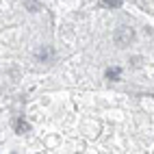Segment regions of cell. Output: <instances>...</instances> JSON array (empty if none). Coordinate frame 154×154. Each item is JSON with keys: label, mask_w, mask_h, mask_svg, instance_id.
Instances as JSON below:
<instances>
[{"label": "cell", "mask_w": 154, "mask_h": 154, "mask_svg": "<svg viewBox=\"0 0 154 154\" xmlns=\"http://www.w3.org/2000/svg\"><path fill=\"white\" fill-rule=\"evenodd\" d=\"M132 39H135V30H132L130 26H119V28L115 30V44H117L119 48L130 46Z\"/></svg>", "instance_id": "6da1fadb"}, {"label": "cell", "mask_w": 154, "mask_h": 154, "mask_svg": "<svg viewBox=\"0 0 154 154\" xmlns=\"http://www.w3.org/2000/svg\"><path fill=\"white\" fill-rule=\"evenodd\" d=\"M35 57H37L39 61H52V57H54V50L50 48V46H44V48H39L37 52H35Z\"/></svg>", "instance_id": "7a4b0ae2"}, {"label": "cell", "mask_w": 154, "mask_h": 154, "mask_svg": "<svg viewBox=\"0 0 154 154\" xmlns=\"http://www.w3.org/2000/svg\"><path fill=\"white\" fill-rule=\"evenodd\" d=\"M28 130H30V124H28L24 117H17L15 119V132H17V135H26Z\"/></svg>", "instance_id": "3957f363"}, {"label": "cell", "mask_w": 154, "mask_h": 154, "mask_svg": "<svg viewBox=\"0 0 154 154\" xmlns=\"http://www.w3.org/2000/svg\"><path fill=\"white\" fill-rule=\"evenodd\" d=\"M104 76H106L109 80H119V78H122V69H119V67H109V69L104 72Z\"/></svg>", "instance_id": "277c9868"}, {"label": "cell", "mask_w": 154, "mask_h": 154, "mask_svg": "<svg viewBox=\"0 0 154 154\" xmlns=\"http://www.w3.org/2000/svg\"><path fill=\"white\" fill-rule=\"evenodd\" d=\"M122 2L124 0H100L102 7H109V9H117V7H122Z\"/></svg>", "instance_id": "5b68a950"}, {"label": "cell", "mask_w": 154, "mask_h": 154, "mask_svg": "<svg viewBox=\"0 0 154 154\" xmlns=\"http://www.w3.org/2000/svg\"><path fill=\"white\" fill-rule=\"evenodd\" d=\"M24 5L30 9V11H39V9H42V5H39V2H35V0H24Z\"/></svg>", "instance_id": "8992f818"}]
</instances>
